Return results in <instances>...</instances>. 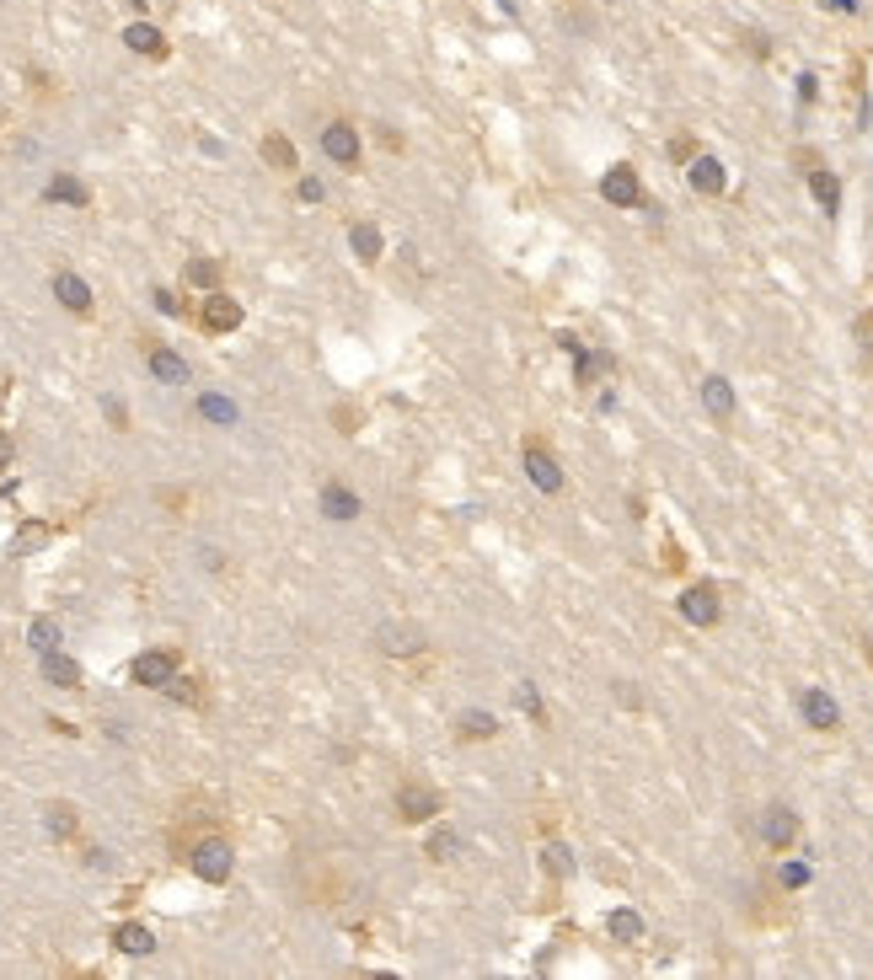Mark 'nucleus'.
Returning a JSON list of instances; mask_svg holds the SVG:
<instances>
[{"mask_svg": "<svg viewBox=\"0 0 873 980\" xmlns=\"http://www.w3.org/2000/svg\"><path fill=\"white\" fill-rule=\"evenodd\" d=\"M27 643H33L38 654H54V643H59V622H54V616H38V622L27 627Z\"/></svg>", "mask_w": 873, "mask_h": 980, "instance_id": "nucleus-22", "label": "nucleus"}, {"mask_svg": "<svg viewBox=\"0 0 873 980\" xmlns=\"http://www.w3.org/2000/svg\"><path fill=\"white\" fill-rule=\"evenodd\" d=\"M782 884H788V889H804V884H810V868H804V863H788V868H782Z\"/></svg>", "mask_w": 873, "mask_h": 980, "instance_id": "nucleus-32", "label": "nucleus"}, {"mask_svg": "<svg viewBox=\"0 0 873 980\" xmlns=\"http://www.w3.org/2000/svg\"><path fill=\"white\" fill-rule=\"evenodd\" d=\"M600 370H611V359H606V354H589V359H579V386H589Z\"/></svg>", "mask_w": 873, "mask_h": 980, "instance_id": "nucleus-29", "label": "nucleus"}, {"mask_svg": "<svg viewBox=\"0 0 873 980\" xmlns=\"http://www.w3.org/2000/svg\"><path fill=\"white\" fill-rule=\"evenodd\" d=\"M167 696H177V702H199V692H193V681H182V675H172L167 686H161Z\"/></svg>", "mask_w": 873, "mask_h": 980, "instance_id": "nucleus-31", "label": "nucleus"}, {"mask_svg": "<svg viewBox=\"0 0 873 980\" xmlns=\"http://www.w3.org/2000/svg\"><path fill=\"white\" fill-rule=\"evenodd\" d=\"M525 471H530V482H536L541 493H558V488H563V466L552 461V451H541V445L525 451Z\"/></svg>", "mask_w": 873, "mask_h": 980, "instance_id": "nucleus-9", "label": "nucleus"}, {"mask_svg": "<svg viewBox=\"0 0 873 980\" xmlns=\"http://www.w3.org/2000/svg\"><path fill=\"white\" fill-rule=\"evenodd\" d=\"M761 841H766V847H793V841H799V814H793V809H766V814H761Z\"/></svg>", "mask_w": 873, "mask_h": 980, "instance_id": "nucleus-5", "label": "nucleus"}, {"mask_svg": "<svg viewBox=\"0 0 873 980\" xmlns=\"http://www.w3.org/2000/svg\"><path fill=\"white\" fill-rule=\"evenodd\" d=\"M397 809H403V820H434L440 814V793L434 788H423V782H408L403 793H397Z\"/></svg>", "mask_w": 873, "mask_h": 980, "instance_id": "nucleus-8", "label": "nucleus"}, {"mask_svg": "<svg viewBox=\"0 0 873 980\" xmlns=\"http://www.w3.org/2000/svg\"><path fill=\"white\" fill-rule=\"evenodd\" d=\"M547 868H552V873H568V852H563V847H547Z\"/></svg>", "mask_w": 873, "mask_h": 980, "instance_id": "nucleus-35", "label": "nucleus"}, {"mask_svg": "<svg viewBox=\"0 0 873 980\" xmlns=\"http://www.w3.org/2000/svg\"><path fill=\"white\" fill-rule=\"evenodd\" d=\"M451 852H456V830H434V836H429V858H440V863H445Z\"/></svg>", "mask_w": 873, "mask_h": 980, "instance_id": "nucleus-28", "label": "nucleus"}, {"mask_svg": "<svg viewBox=\"0 0 873 980\" xmlns=\"http://www.w3.org/2000/svg\"><path fill=\"white\" fill-rule=\"evenodd\" d=\"M386 648H392V654H408V648H418V633H386Z\"/></svg>", "mask_w": 873, "mask_h": 980, "instance_id": "nucleus-34", "label": "nucleus"}, {"mask_svg": "<svg viewBox=\"0 0 873 980\" xmlns=\"http://www.w3.org/2000/svg\"><path fill=\"white\" fill-rule=\"evenodd\" d=\"M54 295L70 306V311H86V306H92V289H86V279H75V274H59Z\"/></svg>", "mask_w": 873, "mask_h": 980, "instance_id": "nucleus-17", "label": "nucleus"}, {"mask_svg": "<svg viewBox=\"0 0 873 980\" xmlns=\"http://www.w3.org/2000/svg\"><path fill=\"white\" fill-rule=\"evenodd\" d=\"M349 241H354V252H359L364 263H370V257H381V231H375V226H354Z\"/></svg>", "mask_w": 873, "mask_h": 980, "instance_id": "nucleus-23", "label": "nucleus"}, {"mask_svg": "<svg viewBox=\"0 0 873 980\" xmlns=\"http://www.w3.org/2000/svg\"><path fill=\"white\" fill-rule=\"evenodd\" d=\"M11 461V440H5V434H0V466Z\"/></svg>", "mask_w": 873, "mask_h": 980, "instance_id": "nucleus-38", "label": "nucleus"}, {"mask_svg": "<svg viewBox=\"0 0 873 980\" xmlns=\"http://www.w3.org/2000/svg\"><path fill=\"white\" fill-rule=\"evenodd\" d=\"M49 199H59V204H86V188H81L75 177H54V182H49Z\"/></svg>", "mask_w": 873, "mask_h": 980, "instance_id": "nucleus-24", "label": "nucleus"}, {"mask_svg": "<svg viewBox=\"0 0 873 980\" xmlns=\"http://www.w3.org/2000/svg\"><path fill=\"white\" fill-rule=\"evenodd\" d=\"M123 44H129L134 54H167V38H161L150 22H134V27L123 33Z\"/></svg>", "mask_w": 873, "mask_h": 980, "instance_id": "nucleus-14", "label": "nucleus"}, {"mask_svg": "<svg viewBox=\"0 0 873 980\" xmlns=\"http://www.w3.org/2000/svg\"><path fill=\"white\" fill-rule=\"evenodd\" d=\"M810 193L820 199V209H825V215H841V182L825 172V167H815V172H810Z\"/></svg>", "mask_w": 873, "mask_h": 980, "instance_id": "nucleus-12", "label": "nucleus"}, {"mask_svg": "<svg viewBox=\"0 0 873 980\" xmlns=\"http://www.w3.org/2000/svg\"><path fill=\"white\" fill-rule=\"evenodd\" d=\"M600 199H606V204H616V209H633V204H643L638 172H633V167H611V172L600 177Z\"/></svg>", "mask_w": 873, "mask_h": 980, "instance_id": "nucleus-1", "label": "nucleus"}, {"mask_svg": "<svg viewBox=\"0 0 873 980\" xmlns=\"http://www.w3.org/2000/svg\"><path fill=\"white\" fill-rule=\"evenodd\" d=\"M156 306H161V311L172 316V311H177V295H172V289H156Z\"/></svg>", "mask_w": 873, "mask_h": 980, "instance_id": "nucleus-37", "label": "nucleus"}, {"mask_svg": "<svg viewBox=\"0 0 873 980\" xmlns=\"http://www.w3.org/2000/svg\"><path fill=\"white\" fill-rule=\"evenodd\" d=\"M204 327H209V333H231V327H241V306L226 300V295H209V300H204Z\"/></svg>", "mask_w": 873, "mask_h": 980, "instance_id": "nucleus-10", "label": "nucleus"}, {"mask_svg": "<svg viewBox=\"0 0 873 980\" xmlns=\"http://www.w3.org/2000/svg\"><path fill=\"white\" fill-rule=\"evenodd\" d=\"M858 344H863V354L873 359V311H863V316H858Z\"/></svg>", "mask_w": 873, "mask_h": 980, "instance_id": "nucleus-33", "label": "nucleus"}, {"mask_svg": "<svg viewBox=\"0 0 873 980\" xmlns=\"http://www.w3.org/2000/svg\"><path fill=\"white\" fill-rule=\"evenodd\" d=\"M456 729H461L466 740H488V734H499V718H493V713H461Z\"/></svg>", "mask_w": 873, "mask_h": 980, "instance_id": "nucleus-18", "label": "nucleus"}, {"mask_svg": "<svg viewBox=\"0 0 873 980\" xmlns=\"http://www.w3.org/2000/svg\"><path fill=\"white\" fill-rule=\"evenodd\" d=\"M723 182H729V177H723V167H718L713 156H697V161H692V188H697V193H723Z\"/></svg>", "mask_w": 873, "mask_h": 980, "instance_id": "nucleus-15", "label": "nucleus"}, {"mask_svg": "<svg viewBox=\"0 0 873 980\" xmlns=\"http://www.w3.org/2000/svg\"><path fill=\"white\" fill-rule=\"evenodd\" d=\"M49 830H54V836H70V830H75V809L54 804V809H49Z\"/></svg>", "mask_w": 873, "mask_h": 980, "instance_id": "nucleus-27", "label": "nucleus"}, {"mask_svg": "<svg viewBox=\"0 0 873 980\" xmlns=\"http://www.w3.org/2000/svg\"><path fill=\"white\" fill-rule=\"evenodd\" d=\"M718 611H723V606H718V589H713V584H692V589L681 595V616H686L692 627H713Z\"/></svg>", "mask_w": 873, "mask_h": 980, "instance_id": "nucleus-3", "label": "nucleus"}, {"mask_svg": "<svg viewBox=\"0 0 873 980\" xmlns=\"http://www.w3.org/2000/svg\"><path fill=\"white\" fill-rule=\"evenodd\" d=\"M322 509H327L333 519H354V515H359V499L344 493V488H327V493H322Z\"/></svg>", "mask_w": 873, "mask_h": 980, "instance_id": "nucleus-21", "label": "nucleus"}, {"mask_svg": "<svg viewBox=\"0 0 873 980\" xmlns=\"http://www.w3.org/2000/svg\"><path fill=\"white\" fill-rule=\"evenodd\" d=\"M204 412H209L215 423H236V407L226 403V397H204Z\"/></svg>", "mask_w": 873, "mask_h": 980, "instance_id": "nucleus-30", "label": "nucleus"}, {"mask_svg": "<svg viewBox=\"0 0 873 980\" xmlns=\"http://www.w3.org/2000/svg\"><path fill=\"white\" fill-rule=\"evenodd\" d=\"M799 707H804V718H810V729H820V734H830V729H841V707L830 702V692H820V686H810V692L799 696Z\"/></svg>", "mask_w": 873, "mask_h": 980, "instance_id": "nucleus-4", "label": "nucleus"}, {"mask_svg": "<svg viewBox=\"0 0 873 980\" xmlns=\"http://www.w3.org/2000/svg\"><path fill=\"white\" fill-rule=\"evenodd\" d=\"M611 937H622V943H633V937H643V922L633 917V911H611Z\"/></svg>", "mask_w": 873, "mask_h": 980, "instance_id": "nucleus-25", "label": "nucleus"}, {"mask_svg": "<svg viewBox=\"0 0 873 980\" xmlns=\"http://www.w3.org/2000/svg\"><path fill=\"white\" fill-rule=\"evenodd\" d=\"M172 675H177V654H167V648H150V654L134 659V681L140 686H167Z\"/></svg>", "mask_w": 873, "mask_h": 980, "instance_id": "nucleus-6", "label": "nucleus"}, {"mask_svg": "<svg viewBox=\"0 0 873 980\" xmlns=\"http://www.w3.org/2000/svg\"><path fill=\"white\" fill-rule=\"evenodd\" d=\"M44 681H54L64 692H75L81 686V665L75 659H64V654H44Z\"/></svg>", "mask_w": 873, "mask_h": 980, "instance_id": "nucleus-13", "label": "nucleus"}, {"mask_svg": "<svg viewBox=\"0 0 873 980\" xmlns=\"http://www.w3.org/2000/svg\"><path fill=\"white\" fill-rule=\"evenodd\" d=\"M215 279H220V268H215L209 257H193V263H188V285H204V289H215Z\"/></svg>", "mask_w": 873, "mask_h": 980, "instance_id": "nucleus-26", "label": "nucleus"}, {"mask_svg": "<svg viewBox=\"0 0 873 980\" xmlns=\"http://www.w3.org/2000/svg\"><path fill=\"white\" fill-rule=\"evenodd\" d=\"M702 407H707L713 418H734V386H729L723 375H707V381H702Z\"/></svg>", "mask_w": 873, "mask_h": 980, "instance_id": "nucleus-11", "label": "nucleus"}, {"mask_svg": "<svg viewBox=\"0 0 873 980\" xmlns=\"http://www.w3.org/2000/svg\"><path fill=\"white\" fill-rule=\"evenodd\" d=\"M263 161H268V167H285V172H295V145L285 140V134H268V140H263Z\"/></svg>", "mask_w": 873, "mask_h": 980, "instance_id": "nucleus-19", "label": "nucleus"}, {"mask_svg": "<svg viewBox=\"0 0 873 980\" xmlns=\"http://www.w3.org/2000/svg\"><path fill=\"white\" fill-rule=\"evenodd\" d=\"M193 873L209 878V884H226L231 878V847L226 841H199L193 847Z\"/></svg>", "mask_w": 873, "mask_h": 980, "instance_id": "nucleus-2", "label": "nucleus"}, {"mask_svg": "<svg viewBox=\"0 0 873 980\" xmlns=\"http://www.w3.org/2000/svg\"><path fill=\"white\" fill-rule=\"evenodd\" d=\"M322 150H327L333 161L354 167V161H359V129H354V123H327V129H322Z\"/></svg>", "mask_w": 873, "mask_h": 980, "instance_id": "nucleus-7", "label": "nucleus"}, {"mask_svg": "<svg viewBox=\"0 0 873 980\" xmlns=\"http://www.w3.org/2000/svg\"><path fill=\"white\" fill-rule=\"evenodd\" d=\"M150 370H156L161 381H172V386H182V381H188V364H182L177 354H167V348H156V354H150Z\"/></svg>", "mask_w": 873, "mask_h": 980, "instance_id": "nucleus-20", "label": "nucleus"}, {"mask_svg": "<svg viewBox=\"0 0 873 980\" xmlns=\"http://www.w3.org/2000/svg\"><path fill=\"white\" fill-rule=\"evenodd\" d=\"M113 943L123 948V954H150L156 948V937H150V927H140V922H123L113 932Z\"/></svg>", "mask_w": 873, "mask_h": 980, "instance_id": "nucleus-16", "label": "nucleus"}, {"mask_svg": "<svg viewBox=\"0 0 873 980\" xmlns=\"http://www.w3.org/2000/svg\"><path fill=\"white\" fill-rule=\"evenodd\" d=\"M300 199H306V204H316V199H322V182H316V177H306V182H300Z\"/></svg>", "mask_w": 873, "mask_h": 980, "instance_id": "nucleus-36", "label": "nucleus"}]
</instances>
